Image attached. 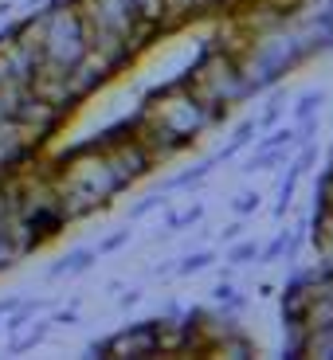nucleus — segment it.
Masks as SVG:
<instances>
[]
</instances>
